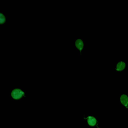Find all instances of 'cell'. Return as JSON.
<instances>
[{
    "label": "cell",
    "instance_id": "1",
    "mask_svg": "<svg viewBox=\"0 0 128 128\" xmlns=\"http://www.w3.org/2000/svg\"><path fill=\"white\" fill-rule=\"evenodd\" d=\"M11 96L14 100H20L24 96V92L20 88H15L11 92Z\"/></svg>",
    "mask_w": 128,
    "mask_h": 128
},
{
    "label": "cell",
    "instance_id": "2",
    "mask_svg": "<svg viewBox=\"0 0 128 128\" xmlns=\"http://www.w3.org/2000/svg\"><path fill=\"white\" fill-rule=\"evenodd\" d=\"M120 101L121 104L128 108V96L126 94H122L120 97Z\"/></svg>",
    "mask_w": 128,
    "mask_h": 128
},
{
    "label": "cell",
    "instance_id": "3",
    "mask_svg": "<svg viewBox=\"0 0 128 128\" xmlns=\"http://www.w3.org/2000/svg\"><path fill=\"white\" fill-rule=\"evenodd\" d=\"M75 46L76 48L81 52L84 46V44L83 41L81 39H78L75 42Z\"/></svg>",
    "mask_w": 128,
    "mask_h": 128
},
{
    "label": "cell",
    "instance_id": "4",
    "mask_svg": "<svg viewBox=\"0 0 128 128\" xmlns=\"http://www.w3.org/2000/svg\"><path fill=\"white\" fill-rule=\"evenodd\" d=\"M126 68V63L124 62H118L116 66V70L117 71H122L124 70Z\"/></svg>",
    "mask_w": 128,
    "mask_h": 128
},
{
    "label": "cell",
    "instance_id": "5",
    "mask_svg": "<svg viewBox=\"0 0 128 128\" xmlns=\"http://www.w3.org/2000/svg\"><path fill=\"white\" fill-rule=\"evenodd\" d=\"M87 122L88 124L90 126H94V125H96V119L92 116H88L87 118Z\"/></svg>",
    "mask_w": 128,
    "mask_h": 128
},
{
    "label": "cell",
    "instance_id": "6",
    "mask_svg": "<svg viewBox=\"0 0 128 128\" xmlns=\"http://www.w3.org/2000/svg\"><path fill=\"white\" fill-rule=\"evenodd\" d=\"M6 22V17L2 13L0 12V24H3Z\"/></svg>",
    "mask_w": 128,
    "mask_h": 128
}]
</instances>
